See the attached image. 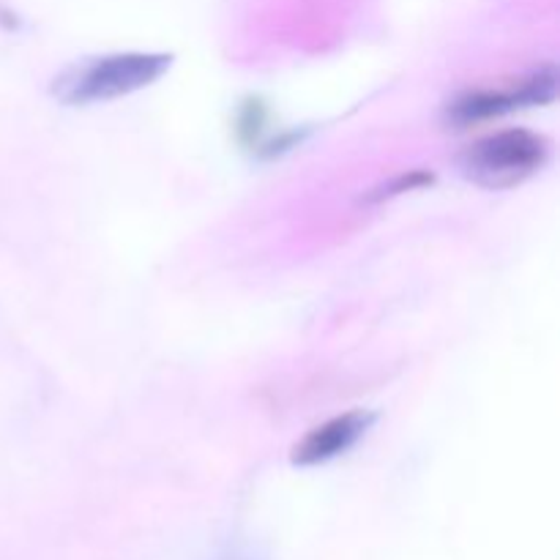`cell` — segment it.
Listing matches in <instances>:
<instances>
[{"label": "cell", "instance_id": "1", "mask_svg": "<svg viewBox=\"0 0 560 560\" xmlns=\"http://www.w3.org/2000/svg\"><path fill=\"white\" fill-rule=\"evenodd\" d=\"M550 156V142L528 129L495 131L465 148L457 159L463 178L481 189H514L539 173Z\"/></svg>", "mask_w": 560, "mask_h": 560}, {"label": "cell", "instance_id": "2", "mask_svg": "<svg viewBox=\"0 0 560 560\" xmlns=\"http://www.w3.org/2000/svg\"><path fill=\"white\" fill-rule=\"evenodd\" d=\"M173 58L156 52H120L107 58L91 60L74 71H66L55 80V96L66 104H98L113 98L129 96L153 85L164 71L170 69Z\"/></svg>", "mask_w": 560, "mask_h": 560}, {"label": "cell", "instance_id": "3", "mask_svg": "<svg viewBox=\"0 0 560 560\" xmlns=\"http://www.w3.org/2000/svg\"><path fill=\"white\" fill-rule=\"evenodd\" d=\"M558 96V71L552 66L534 71L514 82L512 88H487V91H468L446 104V124L465 129L481 120L498 118L520 107L552 102Z\"/></svg>", "mask_w": 560, "mask_h": 560}, {"label": "cell", "instance_id": "4", "mask_svg": "<svg viewBox=\"0 0 560 560\" xmlns=\"http://www.w3.org/2000/svg\"><path fill=\"white\" fill-rule=\"evenodd\" d=\"M375 419L377 416L370 413V410H350V413L337 416V419L315 427V430L293 448L290 459H293V465H299V468L331 463L339 454L350 452V448L370 432Z\"/></svg>", "mask_w": 560, "mask_h": 560}, {"label": "cell", "instance_id": "5", "mask_svg": "<svg viewBox=\"0 0 560 560\" xmlns=\"http://www.w3.org/2000/svg\"><path fill=\"white\" fill-rule=\"evenodd\" d=\"M427 184H432V175H430V173L399 175V178L388 180V184H383L381 189H375V195H370V200H372V202L388 200V197H397V195H402V191L419 189V186H427Z\"/></svg>", "mask_w": 560, "mask_h": 560}, {"label": "cell", "instance_id": "6", "mask_svg": "<svg viewBox=\"0 0 560 560\" xmlns=\"http://www.w3.org/2000/svg\"><path fill=\"white\" fill-rule=\"evenodd\" d=\"M219 560H262V558L255 556L252 550H230V552H224Z\"/></svg>", "mask_w": 560, "mask_h": 560}]
</instances>
